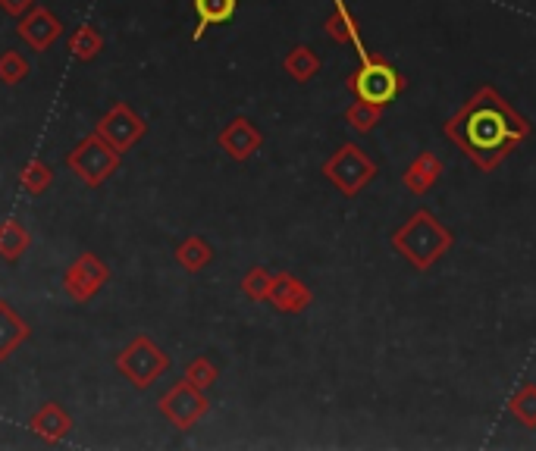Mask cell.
Listing matches in <instances>:
<instances>
[{
    "label": "cell",
    "instance_id": "9a60e30c",
    "mask_svg": "<svg viewBox=\"0 0 536 451\" xmlns=\"http://www.w3.org/2000/svg\"><path fill=\"white\" fill-rule=\"evenodd\" d=\"M333 4H336V10H333L330 19H326V35H330L333 41H339V44H355V51H358V60H361V63L370 60L374 54H370L367 47H364V41H361V29H358L355 16L348 13L345 0H333Z\"/></svg>",
    "mask_w": 536,
    "mask_h": 451
},
{
    "label": "cell",
    "instance_id": "2e32d148",
    "mask_svg": "<svg viewBox=\"0 0 536 451\" xmlns=\"http://www.w3.org/2000/svg\"><path fill=\"white\" fill-rule=\"evenodd\" d=\"M439 176H442V160L433 151H424V154H417L414 163L405 170V188L414 195H427L439 182Z\"/></svg>",
    "mask_w": 536,
    "mask_h": 451
},
{
    "label": "cell",
    "instance_id": "9c48e42d",
    "mask_svg": "<svg viewBox=\"0 0 536 451\" xmlns=\"http://www.w3.org/2000/svg\"><path fill=\"white\" fill-rule=\"evenodd\" d=\"M95 132L104 138V141H110V145L120 151V154H126V151H132L138 141L145 138V132H148V123L138 116L129 104H113L101 120H98V126H95Z\"/></svg>",
    "mask_w": 536,
    "mask_h": 451
},
{
    "label": "cell",
    "instance_id": "603a6c76",
    "mask_svg": "<svg viewBox=\"0 0 536 451\" xmlns=\"http://www.w3.org/2000/svg\"><path fill=\"white\" fill-rule=\"evenodd\" d=\"M508 411L518 423H524L527 430H536V386H524L511 395L508 401Z\"/></svg>",
    "mask_w": 536,
    "mask_h": 451
},
{
    "label": "cell",
    "instance_id": "d4e9b609",
    "mask_svg": "<svg viewBox=\"0 0 536 451\" xmlns=\"http://www.w3.org/2000/svg\"><path fill=\"white\" fill-rule=\"evenodd\" d=\"M380 116H383V107L358 101V104H352V107L345 110V123L352 126L355 132H370V129H377Z\"/></svg>",
    "mask_w": 536,
    "mask_h": 451
},
{
    "label": "cell",
    "instance_id": "cb8c5ba5",
    "mask_svg": "<svg viewBox=\"0 0 536 451\" xmlns=\"http://www.w3.org/2000/svg\"><path fill=\"white\" fill-rule=\"evenodd\" d=\"M182 379H189L192 386H198V389H211L217 379H220V367L207 358V354H201V358H195V361H189L185 364V373H182Z\"/></svg>",
    "mask_w": 536,
    "mask_h": 451
},
{
    "label": "cell",
    "instance_id": "ba28073f",
    "mask_svg": "<svg viewBox=\"0 0 536 451\" xmlns=\"http://www.w3.org/2000/svg\"><path fill=\"white\" fill-rule=\"evenodd\" d=\"M110 282V267L104 264V260L98 254H79L73 264L66 267L63 273V292L69 301L76 304H88L91 298H95L104 286Z\"/></svg>",
    "mask_w": 536,
    "mask_h": 451
},
{
    "label": "cell",
    "instance_id": "ffe728a7",
    "mask_svg": "<svg viewBox=\"0 0 536 451\" xmlns=\"http://www.w3.org/2000/svg\"><path fill=\"white\" fill-rule=\"evenodd\" d=\"M66 47H69V54H73L79 63H88V60H95L104 51V38H101L98 26L85 22V26H79L73 35H69Z\"/></svg>",
    "mask_w": 536,
    "mask_h": 451
},
{
    "label": "cell",
    "instance_id": "8992f818",
    "mask_svg": "<svg viewBox=\"0 0 536 451\" xmlns=\"http://www.w3.org/2000/svg\"><path fill=\"white\" fill-rule=\"evenodd\" d=\"M348 85H352V91H355L358 101L386 107V104H392V101L402 94L405 79H402V73H399V69H395L392 63L370 57V60L361 63V69L352 76V82H348Z\"/></svg>",
    "mask_w": 536,
    "mask_h": 451
},
{
    "label": "cell",
    "instance_id": "7402d4cb",
    "mask_svg": "<svg viewBox=\"0 0 536 451\" xmlns=\"http://www.w3.org/2000/svg\"><path fill=\"white\" fill-rule=\"evenodd\" d=\"M19 185L26 195H44L48 188L54 185V170L44 160H29L26 166L19 170Z\"/></svg>",
    "mask_w": 536,
    "mask_h": 451
},
{
    "label": "cell",
    "instance_id": "3957f363",
    "mask_svg": "<svg viewBox=\"0 0 536 451\" xmlns=\"http://www.w3.org/2000/svg\"><path fill=\"white\" fill-rule=\"evenodd\" d=\"M116 370L132 389H151L157 379L170 370V354L154 339L135 336L120 354H116Z\"/></svg>",
    "mask_w": 536,
    "mask_h": 451
},
{
    "label": "cell",
    "instance_id": "44dd1931",
    "mask_svg": "<svg viewBox=\"0 0 536 451\" xmlns=\"http://www.w3.org/2000/svg\"><path fill=\"white\" fill-rule=\"evenodd\" d=\"M283 69L295 82H311L320 73V57L311 51L308 44H298V47H292V51L286 54Z\"/></svg>",
    "mask_w": 536,
    "mask_h": 451
},
{
    "label": "cell",
    "instance_id": "484cf974",
    "mask_svg": "<svg viewBox=\"0 0 536 451\" xmlns=\"http://www.w3.org/2000/svg\"><path fill=\"white\" fill-rule=\"evenodd\" d=\"M29 73H32V66H29V60L22 57L19 51H4V54H0V82H4V85L26 82Z\"/></svg>",
    "mask_w": 536,
    "mask_h": 451
},
{
    "label": "cell",
    "instance_id": "ac0fdd59",
    "mask_svg": "<svg viewBox=\"0 0 536 451\" xmlns=\"http://www.w3.org/2000/svg\"><path fill=\"white\" fill-rule=\"evenodd\" d=\"M29 245H32V235H29L26 223L16 217H7L0 223V260L16 264V260L29 251Z\"/></svg>",
    "mask_w": 536,
    "mask_h": 451
},
{
    "label": "cell",
    "instance_id": "30bf717a",
    "mask_svg": "<svg viewBox=\"0 0 536 451\" xmlns=\"http://www.w3.org/2000/svg\"><path fill=\"white\" fill-rule=\"evenodd\" d=\"M16 35L26 41L32 51L44 54V51H51V44H57V41L63 38V22H60V16L51 13L48 7L35 4L26 16L19 19Z\"/></svg>",
    "mask_w": 536,
    "mask_h": 451
},
{
    "label": "cell",
    "instance_id": "8fae6325",
    "mask_svg": "<svg viewBox=\"0 0 536 451\" xmlns=\"http://www.w3.org/2000/svg\"><path fill=\"white\" fill-rule=\"evenodd\" d=\"M217 145L226 157L232 160H251L264 148V132L254 126L248 116H236V120H229L226 129H220L217 135Z\"/></svg>",
    "mask_w": 536,
    "mask_h": 451
},
{
    "label": "cell",
    "instance_id": "7a4b0ae2",
    "mask_svg": "<svg viewBox=\"0 0 536 451\" xmlns=\"http://www.w3.org/2000/svg\"><path fill=\"white\" fill-rule=\"evenodd\" d=\"M455 235L442 226L430 210H417L414 217L392 235V248L399 251L414 270L433 267L442 254H449Z\"/></svg>",
    "mask_w": 536,
    "mask_h": 451
},
{
    "label": "cell",
    "instance_id": "52a82bcc",
    "mask_svg": "<svg viewBox=\"0 0 536 451\" xmlns=\"http://www.w3.org/2000/svg\"><path fill=\"white\" fill-rule=\"evenodd\" d=\"M157 408H160L163 417H167V420L176 426V430L189 433L192 426H195L207 411H211V401H207L204 389L192 386L189 379H176V383L160 395Z\"/></svg>",
    "mask_w": 536,
    "mask_h": 451
},
{
    "label": "cell",
    "instance_id": "277c9868",
    "mask_svg": "<svg viewBox=\"0 0 536 451\" xmlns=\"http://www.w3.org/2000/svg\"><path fill=\"white\" fill-rule=\"evenodd\" d=\"M120 160H123V154L116 151L110 141H104L98 132L82 138L79 145L66 154L69 173H76V179H82L88 188L104 185L116 170H120Z\"/></svg>",
    "mask_w": 536,
    "mask_h": 451
},
{
    "label": "cell",
    "instance_id": "d6986e66",
    "mask_svg": "<svg viewBox=\"0 0 536 451\" xmlns=\"http://www.w3.org/2000/svg\"><path fill=\"white\" fill-rule=\"evenodd\" d=\"M211 260H214V248L207 239H201V235H189V239H182L176 245V264L185 273H201Z\"/></svg>",
    "mask_w": 536,
    "mask_h": 451
},
{
    "label": "cell",
    "instance_id": "5b68a950",
    "mask_svg": "<svg viewBox=\"0 0 536 451\" xmlns=\"http://www.w3.org/2000/svg\"><path fill=\"white\" fill-rule=\"evenodd\" d=\"M323 176L330 179L345 198H355L377 179V163L370 160L355 141H345V145L336 148V154L323 163Z\"/></svg>",
    "mask_w": 536,
    "mask_h": 451
},
{
    "label": "cell",
    "instance_id": "4fadbf2b",
    "mask_svg": "<svg viewBox=\"0 0 536 451\" xmlns=\"http://www.w3.org/2000/svg\"><path fill=\"white\" fill-rule=\"evenodd\" d=\"M29 430L41 442H63L69 433H73V417H69L66 408L57 405V401H44V405L29 417Z\"/></svg>",
    "mask_w": 536,
    "mask_h": 451
},
{
    "label": "cell",
    "instance_id": "4316f807",
    "mask_svg": "<svg viewBox=\"0 0 536 451\" xmlns=\"http://www.w3.org/2000/svg\"><path fill=\"white\" fill-rule=\"evenodd\" d=\"M270 282H273V273L267 267H251L242 279V292L245 298L251 301H267V292H270Z\"/></svg>",
    "mask_w": 536,
    "mask_h": 451
},
{
    "label": "cell",
    "instance_id": "7c38bea8",
    "mask_svg": "<svg viewBox=\"0 0 536 451\" xmlns=\"http://www.w3.org/2000/svg\"><path fill=\"white\" fill-rule=\"evenodd\" d=\"M267 304L276 307L279 314H301L311 307V289L301 279H295L292 273H273Z\"/></svg>",
    "mask_w": 536,
    "mask_h": 451
},
{
    "label": "cell",
    "instance_id": "e0dca14e",
    "mask_svg": "<svg viewBox=\"0 0 536 451\" xmlns=\"http://www.w3.org/2000/svg\"><path fill=\"white\" fill-rule=\"evenodd\" d=\"M192 4H195V16H198L192 41H201L211 26H226L239 10V0H192Z\"/></svg>",
    "mask_w": 536,
    "mask_h": 451
},
{
    "label": "cell",
    "instance_id": "83f0119b",
    "mask_svg": "<svg viewBox=\"0 0 536 451\" xmlns=\"http://www.w3.org/2000/svg\"><path fill=\"white\" fill-rule=\"evenodd\" d=\"M35 4H38V0H0V10H4L7 16H13V19H22Z\"/></svg>",
    "mask_w": 536,
    "mask_h": 451
},
{
    "label": "cell",
    "instance_id": "6da1fadb",
    "mask_svg": "<svg viewBox=\"0 0 536 451\" xmlns=\"http://www.w3.org/2000/svg\"><path fill=\"white\" fill-rule=\"evenodd\" d=\"M446 135L480 170H496L505 154L530 135V123L496 88H480L446 123Z\"/></svg>",
    "mask_w": 536,
    "mask_h": 451
},
{
    "label": "cell",
    "instance_id": "5bb4252c",
    "mask_svg": "<svg viewBox=\"0 0 536 451\" xmlns=\"http://www.w3.org/2000/svg\"><path fill=\"white\" fill-rule=\"evenodd\" d=\"M29 336H32V326L13 311L10 301L0 298V361L13 358L16 348L29 342Z\"/></svg>",
    "mask_w": 536,
    "mask_h": 451
}]
</instances>
